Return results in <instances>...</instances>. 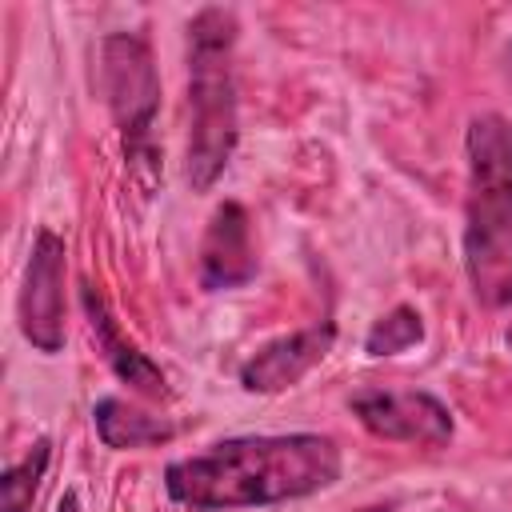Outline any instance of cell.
<instances>
[{"label": "cell", "mask_w": 512, "mask_h": 512, "mask_svg": "<svg viewBox=\"0 0 512 512\" xmlns=\"http://www.w3.org/2000/svg\"><path fill=\"white\" fill-rule=\"evenodd\" d=\"M236 12L200 8L188 24V184L208 192L236 152Z\"/></svg>", "instance_id": "3957f363"}, {"label": "cell", "mask_w": 512, "mask_h": 512, "mask_svg": "<svg viewBox=\"0 0 512 512\" xmlns=\"http://www.w3.org/2000/svg\"><path fill=\"white\" fill-rule=\"evenodd\" d=\"M360 512H392V504H372V508H360Z\"/></svg>", "instance_id": "5bb4252c"}, {"label": "cell", "mask_w": 512, "mask_h": 512, "mask_svg": "<svg viewBox=\"0 0 512 512\" xmlns=\"http://www.w3.org/2000/svg\"><path fill=\"white\" fill-rule=\"evenodd\" d=\"M464 272L480 304H512V120L496 112L468 124Z\"/></svg>", "instance_id": "7a4b0ae2"}, {"label": "cell", "mask_w": 512, "mask_h": 512, "mask_svg": "<svg viewBox=\"0 0 512 512\" xmlns=\"http://www.w3.org/2000/svg\"><path fill=\"white\" fill-rule=\"evenodd\" d=\"M48 456H52V444L36 440L32 452L0 476V512H28L32 508V500L40 492V480L48 472Z\"/></svg>", "instance_id": "8fae6325"}, {"label": "cell", "mask_w": 512, "mask_h": 512, "mask_svg": "<svg viewBox=\"0 0 512 512\" xmlns=\"http://www.w3.org/2000/svg\"><path fill=\"white\" fill-rule=\"evenodd\" d=\"M56 512H80V500H76V492H64V496H60V504H56Z\"/></svg>", "instance_id": "4fadbf2b"}, {"label": "cell", "mask_w": 512, "mask_h": 512, "mask_svg": "<svg viewBox=\"0 0 512 512\" xmlns=\"http://www.w3.org/2000/svg\"><path fill=\"white\" fill-rule=\"evenodd\" d=\"M336 344V328L332 324H308L296 328L272 344H264L244 368H240V388L244 392H284L292 384H300Z\"/></svg>", "instance_id": "ba28073f"}, {"label": "cell", "mask_w": 512, "mask_h": 512, "mask_svg": "<svg viewBox=\"0 0 512 512\" xmlns=\"http://www.w3.org/2000/svg\"><path fill=\"white\" fill-rule=\"evenodd\" d=\"M100 84L104 100L112 108V120L120 128L124 160L140 176L144 188L156 184L160 152L152 144V124L160 108V76L152 48L140 32H112L100 48Z\"/></svg>", "instance_id": "277c9868"}, {"label": "cell", "mask_w": 512, "mask_h": 512, "mask_svg": "<svg viewBox=\"0 0 512 512\" xmlns=\"http://www.w3.org/2000/svg\"><path fill=\"white\" fill-rule=\"evenodd\" d=\"M340 480V448L320 432L232 436L200 456L172 460L164 488L192 512H232L312 496Z\"/></svg>", "instance_id": "6da1fadb"}, {"label": "cell", "mask_w": 512, "mask_h": 512, "mask_svg": "<svg viewBox=\"0 0 512 512\" xmlns=\"http://www.w3.org/2000/svg\"><path fill=\"white\" fill-rule=\"evenodd\" d=\"M80 300H84V316H88V328H92V336H96V348L104 352V360H108V368L128 384V388H136L140 396H148V400H168L172 392H168V380H164V372L132 344V340H124L120 336V324L112 320V312H108V304H104V296L92 288V284H80Z\"/></svg>", "instance_id": "9c48e42d"}, {"label": "cell", "mask_w": 512, "mask_h": 512, "mask_svg": "<svg viewBox=\"0 0 512 512\" xmlns=\"http://www.w3.org/2000/svg\"><path fill=\"white\" fill-rule=\"evenodd\" d=\"M352 416L380 440L444 448L452 440V412L428 392H392V388H364L348 400Z\"/></svg>", "instance_id": "8992f818"}, {"label": "cell", "mask_w": 512, "mask_h": 512, "mask_svg": "<svg viewBox=\"0 0 512 512\" xmlns=\"http://www.w3.org/2000/svg\"><path fill=\"white\" fill-rule=\"evenodd\" d=\"M420 340H424V320H420V312L408 308V304H396L392 312H384V316L368 328L364 352H368V356H396V352H408V348L420 344Z\"/></svg>", "instance_id": "7c38bea8"}, {"label": "cell", "mask_w": 512, "mask_h": 512, "mask_svg": "<svg viewBox=\"0 0 512 512\" xmlns=\"http://www.w3.org/2000/svg\"><path fill=\"white\" fill-rule=\"evenodd\" d=\"M256 276V248H252V220L244 204L224 200L200 240V284L208 292L240 288Z\"/></svg>", "instance_id": "52a82bcc"}, {"label": "cell", "mask_w": 512, "mask_h": 512, "mask_svg": "<svg viewBox=\"0 0 512 512\" xmlns=\"http://www.w3.org/2000/svg\"><path fill=\"white\" fill-rule=\"evenodd\" d=\"M92 424L100 432V440L108 448H152V444H168L176 436V428L164 416H152L140 404H128L124 396H100L92 408Z\"/></svg>", "instance_id": "30bf717a"}, {"label": "cell", "mask_w": 512, "mask_h": 512, "mask_svg": "<svg viewBox=\"0 0 512 512\" xmlns=\"http://www.w3.org/2000/svg\"><path fill=\"white\" fill-rule=\"evenodd\" d=\"M64 272H68L64 240L52 228H40L20 288V332L44 356H56L64 348Z\"/></svg>", "instance_id": "5b68a950"}]
</instances>
